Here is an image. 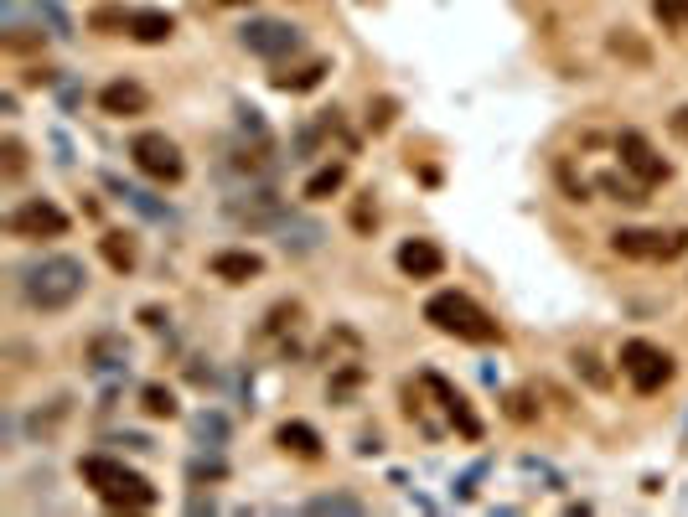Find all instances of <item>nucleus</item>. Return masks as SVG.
Segmentation results:
<instances>
[{
  "instance_id": "f3484780",
  "label": "nucleus",
  "mask_w": 688,
  "mask_h": 517,
  "mask_svg": "<svg viewBox=\"0 0 688 517\" xmlns=\"http://www.w3.org/2000/svg\"><path fill=\"white\" fill-rule=\"evenodd\" d=\"M347 187V166L332 161V166H321L311 181H306V202H326V197H337Z\"/></svg>"
},
{
  "instance_id": "6e6552de",
  "label": "nucleus",
  "mask_w": 688,
  "mask_h": 517,
  "mask_svg": "<svg viewBox=\"0 0 688 517\" xmlns=\"http://www.w3.org/2000/svg\"><path fill=\"white\" fill-rule=\"evenodd\" d=\"M238 42L254 57H290V52H301V26L275 21V16H254L244 32H238Z\"/></svg>"
},
{
  "instance_id": "b1692460",
  "label": "nucleus",
  "mask_w": 688,
  "mask_h": 517,
  "mask_svg": "<svg viewBox=\"0 0 688 517\" xmlns=\"http://www.w3.org/2000/svg\"><path fill=\"white\" fill-rule=\"evenodd\" d=\"M295 316H301V306H295V300H285V306H275V311H269V321H264V337H280L285 326H295Z\"/></svg>"
},
{
  "instance_id": "f03ea898",
  "label": "nucleus",
  "mask_w": 688,
  "mask_h": 517,
  "mask_svg": "<svg viewBox=\"0 0 688 517\" xmlns=\"http://www.w3.org/2000/svg\"><path fill=\"white\" fill-rule=\"evenodd\" d=\"M83 481L94 486V497L104 507H125V512H145L156 507V486L145 481L140 471H130L125 461H114V455H83Z\"/></svg>"
},
{
  "instance_id": "473e14b6",
  "label": "nucleus",
  "mask_w": 688,
  "mask_h": 517,
  "mask_svg": "<svg viewBox=\"0 0 688 517\" xmlns=\"http://www.w3.org/2000/svg\"><path fill=\"white\" fill-rule=\"evenodd\" d=\"M683 21H688V16H683Z\"/></svg>"
},
{
  "instance_id": "9d476101",
  "label": "nucleus",
  "mask_w": 688,
  "mask_h": 517,
  "mask_svg": "<svg viewBox=\"0 0 688 517\" xmlns=\"http://www.w3.org/2000/svg\"><path fill=\"white\" fill-rule=\"evenodd\" d=\"M99 109H104L109 119H135V114L151 109V94H145L140 83H130V78H114V83L99 88Z\"/></svg>"
},
{
  "instance_id": "a211bd4d",
  "label": "nucleus",
  "mask_w": 688,
  "mask_h": 517,
  "mask_svg": "<svg viewBox=\"0 0 688 517\" xmlns=\"http://www.w3.org/2000/svg\"><path fill=\"white\" fill-rule=\"evenodd\" d=\"M326 73H332L326 63H306V68H295V73H275L269 83H275L280 94H306V88H316V83H321Z\"/></svg>"
},
{
  "instance_id": "aec40b11",
  "label": "nucleus",
  "mask_w": 688,
  "mask_h": 517,
  "mask_svg": "<svg viewBox=\"0 0 688 517\" xmlns=\"http://www.w3.org/2000/svg\"><path fill=\"white\" fill-rule=\"evenodd\" d=\"M611 52H616V57H626V63H637V68H647V63H652V52H647L632 32H611Z\"/></svg>"
},
{
  "instance_id": "c756f323",
  "label": "nucleus",
  "mask_w": 688,
  "mask_h": 517,
  "mask_svg": "<svg viewBox=\"0 0 688 517\" xmlns=\"http://www.w3.org/2000/svg\"><path fill=\"white\" fill-rule=\"evenodd\" d=\"M368 125H373V130H388V125H394V99L368 104Z\"/></svg>"
},
{
  "instance_id": "7ed1b4c3",
  "label": "nucleus",
  "mask_w": 688,
  "mask_h": 517,
  "mask_svg": "<svg viewBox=\"0 0 688 517\" xmlns=\"http://www.w3.org/2000/svg\"><path fill=\"white\" fill-rule=\"evenodd\" d=\"M425 321L435 331H445V337H456V342H476V347H487V342H502V326L476 306L471 295L461 290H440L425 300Z\"/></svg>"
},
{
  "instance_id": "ddd939ff",
  "label": "nucleus",
  "mask_w": 688,
  "mask_h": 517,
  "mask_svg": "<svg viewBox=\"0 0 688 517\" xmlns=\"http://www.w3.org/2000/svg\"><path fill=\"white\" fill-rule=\"evenodd\" d=\"M207 269H213L218 280H228V285H249V280L264 275V259L249 254V249H223V254L207 259Z\"/></svg>"
},
{
  "instance_id": "c85d7f7f",
  "label": "nucleus",
  "mask_w": 688,
  "mask_h": 517,
  "mask_svg": "<svg viewBox=\"0 0 688 517\" xmlns=\"http://www.w3.org/2000/svg\"><path fill=\"white\" fill-rule=\"evenodd\" d=\"M538 409H533V399L528 393H507V419H518V424H528Z\"/></svg>"
},
{
  "instance_id": "2eb2a0df",
  "label": "nucleus",
  "mask_w": 688,
  "mask_h": 517,
  "mask_svg": "<svg viewBox=\"0 0 688 517\" xmlns=\"http://www.w3.org/2000/svg\"><path fill=\"white\" fill-rule=\"evenodd\" d=\"M275 440H280V450L301 455V461H316V455H321V435L311 430V424H301V419H285L280 430H275Z\"/></svg>"
},
{
  "instance_id": "f8f14e48",
  "label": "nucleus",
  "mask_w": 688,
  "mask_h": 517,
  "mask_svg": "<svg viewBox=\"0 0 688 517\" xmlns=\"http://www.w3.org/2000/svg\"><path fill=\"white\" fill-rule=\"evenodd\" d=\"M399 269L409 280H435L445 269V254L435 249L430 238H409V243H399Z\"/></svg>"
},
{
  "instance_id": "0eeeda50",
  "label": "nucleus",
  "mask_w": 688,
  "mask_h": 517,
  "mask_svg": "<svg viewBox=\"0 0 688 517\" xmlns=\"http://www.w3.org/2000/svg\"><path fill=\"white\" fill-rule=\"evenodd\" d=\"M6 233H16V238H63L68 212L57 202H47V197H26L21 207L6 212Z\"/></svg>"
},
{
  "instance_id": "f257e3e1",
  "label": "nucleus",
  "mask_w": 688,
  "mask_h": 517,
  "mask_svg": "<svg viewBox=\"0 0 688 517\" xmlns=\"http://www.w3.org/2000/svg\"><path fill=\"white\" fill-rule=\"evenodd\" d=\"M83 285H88V269L73 254H47V259L21 269V300L32 311H47V316L52 311H68L73 300L83 295Z\"/></svg>"
},
{
  "instance_id": "5701e85b",
  "label": "nucleus",
  "mask_w": 688,
  "mask_h": 517,
  "mask_svg": "<svg viewBox=\"0 0 688 517\" xmlns=\"http://www.w3.org/2000/svg\"><path fill=\"white\" fill-rule=\"evenodd\" d=\"M601 187H606V192H611L616 202H632V207H637V202H647V197H642V192H647L642 181H621V176H601Z\"/></svg>"
},
{
  "instance_id": "7c9ffc66",
  "label": "nucleus",
  "mask_w": 688,
  "mask_h": 517,
  "mask_svg": "<svg viewBox=\"0 0 688 517\" xmlns=\"http://www.w3.org/2000/svg\"><path fill=\"white\" fill-rule=\"evenodd\" d=\"M668 125H673V135H678V140H688V109H678V114L668 119Z\"/></svg>"
},
{
  "instance_id": "423d86ee",
  "label": "nucleus",
  "mask_w": 688,
  "mask_h": 517,
  "mask_svg": "<svg viewBox=\"0 0 688 517\" xmlns=\"http://www.w3.org/2000/svg\"><path fill=\"white\" fill-rule=\"evenodd\" d=\"M611 249L621 259H652V264H668L678 254H688V233H663V228H616L611 233Z\"/></svg>"
},
{
  "instance_id": "bb28decb",
  "label": "nucleus",
  "mask_w": 688,
  "mask_h": 517,
  "mask_svg": "<svg viewBox=\"0 0 688 517\" xmlns=\"http://www.w3.org/2000/svg\"><path fill=\"white\" fill-rule=\"evenodd\" d=\"M683 16H688V0H657V21L663 26H683Z\"/></svg>"
},
{
  "instance_id": "1a4fd4ad",
  "label": "nucleus",
  "mask_w": 688,
  "mask_h": 517,
  "mask_svg": "<svg viewBox=\"0 0 688 517\" xmlns=\"http://www.w3.org/2000/svg\"><path fill=\"white\" fill-rule=\"evenodd\" d=\"M616 156H621V166L632 171L642 187H663V181L673 176V166L652 150V140L647 135H637V130H621V140H616Z\"/></svg>"
},
{
  "instance_id": "412c9836",
  "label": "nucleus",
  "mask_w": 688,
  "mask_h": 517,
  "mask_svg": "<svg viewBox=\"0 0 688 517\" xmlns=\"http://www.w3.org/2000/svg\"><path fill=\"white\" fill-rule=\"evenodd\" d=\"M347 218H352L357 233H373V228H378V202H373V192L352 197V212H347Z\"/></svg>"
},
{
  "instance_id": "4468645a",
  "label": "nucleus",
  "mask_w": 688,
  "mask_h": 517,
  "mask_svg": "<svg viewBox=\"0 0 688 517\" xmlns=\"http://www.w3.org/2000/svg\"><path fill=\"white\" fill-rule=\"evenodd\" d=\"M171 32H176V21L166 11H130V37L140 47H161V42H171Z\"/></svg>"
},
{
  "instance_id": "cd10ccee",
  "label": "nucleus",
  "mask_w": 688,
  "mask_h": 517,
  "mask_svg": "<svg viewBox=\"0 0 688 517\" xmlns=\"http://www.w3.org/2000/svg\"><path fill=\"white\" fill-rule=\"evenodd\" d=\"M88 26H94V32H114V26H125V32H130V16L125 11H94V16H88Z\"/></svg>"
},
{
  "instance_id": "dca6fc26",
  "label": "nucleus",
  "mask_w": 688,
  "mask_h": 517,
  "mask_svg": "<svg viewBox=\"0 0 688 517\" xmlns=\"http://www.w3.org/2000/svg\"><path fill=\"white\" fill-rule=\"evenodd\" d=\"M99 254L109 259V269H119V275H130V269L140 264V249H135L130 233H104L99 238Z\"/></svg>"
},
{
  "instance_id": "39448f33",
  "label": "nucleus",
  "mask_w": 688,
  "mask_h": 517,
  "mask_svg": "<svg viewBox=\"0 0 688 517\" xmlns=\"http://www.w3.org/2000/svg\"><path fill=\"white\" fill-rule=\"evenodd\" d=\"M621 373H626V383H632L637 393H663L668 383H673V357L663 352V347H652V342H626L621 347Z\"/></svg>"
},
{
  "instance_id": "393cba45",
  "label": "nucleus",
  "mask_w": 688,
  "mask_h": 517,
  "mask_svg": "<svg viewBox=\"0 0 688 517\" xmlns=\"http://www.w3.org/2000/svg\"><path fill=\"white\" fill-rule=\"evenodd\" d=\"M575 373H585L590 388H611V378L601 373V362H595V352H575Z\"/></svg>"
},
{
  "instance_id": "2f4dec72",
  "label": "nucleus",
  "mask_w": 688,
  "mask_h": 517,
  "mask_svg": "<svg viewBox=\"0 0 688 517\" xmlns=\"http://www.w3.org/2000/svg\"><path fill=\"white\" fill-rule=\"evenodd\" d=\"M218 6H249V0H218Z\"/></svg>"
},
{
  "instance_id": "9b49d317",
  "label": "nucleus",
  "mask_w": 688,
  "mask_h": 517,
  "mask_svg": "<svg viewBox=\"0 0 688 517\" xmlns=\"http://www.w3.org/2000/svg\"><path fill=\"white\" fill-rule=\"evenodd\" d=\"M425 388H430L435 399L445 404V414H451V424H456V430H461L466 440H476V435H482V424H476V414H471V404H466V393H456V388L445 383L440 373H425Z\"/></svg>"
},
{
  "instance_id": "6ab92c4d",
  "label": "nucleus",
  "mask_w": 688,
  "mask_h": 517,
  "mask_svg": "<svg viewBox=\"0 0 688 517\" xmlns=\"http://www.w3.org/2000/svg\"><path fill=\"white\" fill-rule=\"evenodd\" d=\"M140 409L151 414V419H176V393L161 388V383H145L140 388Z\"/></svg>"
},
{
  "instance_id": "4be33fe9",
  "label": "nucleus",
  "mask_w": 688,
  "mask_h": 517,
  "mask_svg": "<svg viewBox=\"0 0 688 517\" xmlns=\"http://www.w3.org/2000/svg\"><path fill=\"white\" fill-rule=\"evenodd\" d=\"M0 156H6V161H0V176H6V181H16L26 171V145L21 140H0Z\"/></svg>"
},
{
  "instance_id": "a878e982",
  "label": "nucleus",
  "mask_w": 688,
  "mask_h": 517,
  "mask_svg": "<svg viewBox=\"0 0 688 517\" xmlns=\"http://www.w3.org/2000/svg\"><path fill=\"white\" fill-rule=\"evenodd\" d=\"M306 512H363V502L357 497H311Z\"/></svg>"
},
{
  "instance_id": "20e7f679",
  "label": "nucleus",
  "mask_w": 688,
  "mask_h": 517,
  "mask_svg": "<svg viewBox=\"0 0 688 517\" xmlns=\"http://www.w3.org/2000/svg\"><path fill=\"white\" fill-rule=\"evenodd\" d=\"M130 161L140 176H151L161 181V187H176V181L187 176V161H182V150H176V140H166L161 130H145L130 140Z\"/></svg>"
}]
</instances>
